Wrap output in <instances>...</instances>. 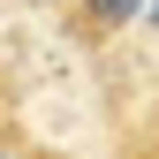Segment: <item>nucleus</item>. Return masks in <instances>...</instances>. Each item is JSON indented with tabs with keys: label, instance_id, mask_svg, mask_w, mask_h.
Returning a JSON list of instances; mask_svg holds the SVG:
<instances>
[{
	"label": "nucleus",
	"instance_id": "f257e3e1",
	"mask_svg": "<svg viewBox=\"0 0 159 159\" xmlns=\"http://www.w3.org/2000/svg\"><path fill=\"white\" fill-rule=\"evenodd\" d=\"M136 15V0H84V30L98 38V30H114V23H129Z\"/></svg>",
	"mask_w": 159,
	"mask_h": 159
},
{
	"label": "nucleus",
	"instance_id": "f03ea898",
	"mask_svg": "<svg viewBox=\"0 0 159 159\" xmlns=\"http://www.w3.org/2000/svg\"><path fill=\"white\" fill-rule=\"evenodd\" d=\"M0 159H23V152H0Z\"/></svg>",
	"mask_w": 159,
	"mask_h": 159
},
{
	"label": "nucleus",
	"instance_id": "7ed1b4c3",
	"mask_svg": "<svg viewBox=\"0 0 159 159\" xmlns=\"http://www.w3.org/2000/svg\"><path fill=\"white\" fill-rule=\"evenodd\" d=\"M152 15H159V8H152Z\"/></svg>",
	"mask_w": 159,
	"mask_h": 159
}]
</instances>
